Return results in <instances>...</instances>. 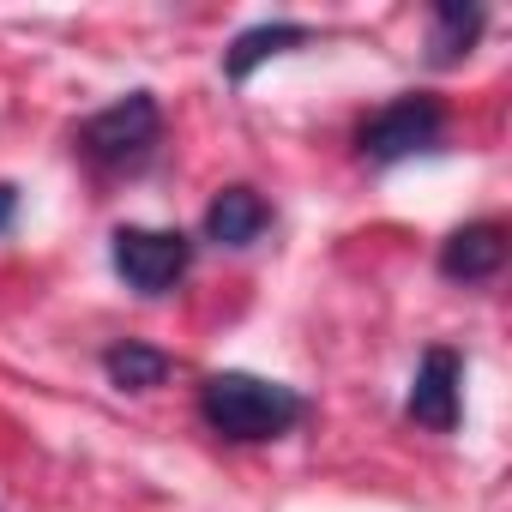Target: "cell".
<instances>
[{"instance_id": "1", "label": "cell", "mask_w": 512, "mask_h": 512, "mask_svg": "<svg viewBox=\"0 0 512 512\" xmlns=\"http://www.w3.org/2000/svg\"><path fill=\"white\" fill-rule=\"evenodd\" d=\"M302 416H308V398H302L296 386L241 374V368L205 374V386H199V422H205L217 440H235V446L284 440L290 428H302Z\"/></svg>"}, {"instance_id": "2", "label": "cell", "mask_w": 512, "mask_h": 512, "mask_svg": "<svg viewBox=\"0 0 512 512\" xmlns=\"http://www.w3.org/2000/svg\"><path fill=\"white\" fill-rule=\"evenodd\" d=\"M163 139V109L151 91H127L121 103L97 109L85 127H79V151L97 163V169H139Z\"/></svg>"}, {"instance_id": "3", "label": "cell", "mask_w": 512, "mask_h": 512, "mask_svg": "<svg viewBox=\"0 0 512 512\" xmlns=\"http://www.w3.org/2000/svg\"><path fill=\"white\" fill-rule=\"evenodd\" d=\"M109 260H115V278L139 296H169L187 266H193V241L181 229H145V223H127L109 235Z\"/></svg>"}, {"instance_id": "4", "label": "cell", "mask_w": 512, "mask_h": 512, "mask_svg": "<svg viewBox=\"0 0 512 512\" xmlns=\"http://www.w3.org/2000/svg\"><path fill=\"white\" fill-rule=\"evenodd\" d=\"M440 133H446V103L428 97V91H404V97H392L386 109H374V115L362 121L356 151H362L368 163H404V157H416V151H434Z\"/></svg>"}, {"instance_id": "5", "label": "cell", "mask_w": 512, "mask_h": 512, "mask_svg": "<svg viewBox=\"0 0 512 512\" xmlns=\"http://www.w3.org/2000/svg\"><path fill=\"white\" fill-rule=\"evenodd\" d=\"M458 398H464V362H458V350L434 344V350L416 362V380H410L404 410H410L416 428H428V434H452V428H458V410H464Z\"/></svg>"}, {"instance_id": "6", "label": "cell", "mask_w": 512, "mask_h": 512, "mask_svg": "<svg viewBox=\"0 0 512 512\" xmlns=\"http://www.w3.org/2000/svg\"><path fill=\"white\" fill-rule=\"evenodd\" d=\"M506 266V229L500 223H464L440 241V278L452 284H488Z\"/></svg>"}, {"instance_id": "7", "label": "cell", "mask_w": 512, "mask_h": 512, "mask_svg": "<svg viewBox=\"0 0 512 512\" xmlns=\"http://www.w3.org/2000/svg\"><path fill=\"white\" fill-rule=\"evenodd\" d=\"M302 43H314V31L308 25H290V19H272V25H247L229 49H223V79L229 85H247L253 73H260L272 55H284V49H302Z\"/></svg>"}, {"instance_id": "8", "label": "cell", "mask_w": 512, "mask_h": 512, "mask_svg": "<svg viewBox=\"0 0 512 512\" xmlns=\"http://www.w3.org/2000/svg\"><path fill=\"white\" fill-rule=\"evenodd\" d=\"M266 223H272V205L253 187H223L205 205V241H217V247H253L266 235Z\"/></svg>"}, {"instance_id": "9", "label": "cell", "mask_w": 512, "mask_h": 512, "mask_svg": "<svg viewBox=\"0 0 512 512\" xmlns=\"http://www.w3.org/2000/svg\"><path fill=\"white\" fill-rule=\"evenodd\" d=\"M103 374H109V386H121V392H157V386L175 374V362H169L163 350L139 344V338H121V344L103 350Z\"/></svg>"}, {"instance_id": "10", "label": "cell", "mask_w": 512, "mask_h": 512, "mask_svg": "<svg viewBox=\"0 0 512 512\" xmlns=\"http://www.w3.org/2000/svg\"><path fill=\"white\" fill-rule=\"evenodd\" d=\"M428 19H434V37H428V61H434V67L464 61L470 43L482 37V7H452V0H440Z\"/></svg>"}, {"instance_id": "11", "label": "cell", "mask_w": 512, "mask_h": 512, "mask_svg": "<svg viewBox=\"0 0 512 512\" xmlns=\"http://www.w3.org/2000/svg\"><path fill=\"white\" fill-rule=\"evenodd\" d=\"M13 217H19V187H13V181H0V235L13 229Z\"/></svg>"}]
</instances>
